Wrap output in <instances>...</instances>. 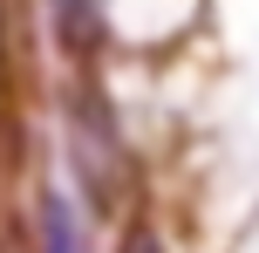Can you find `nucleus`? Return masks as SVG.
I'll list each match as a JSON object with an SVG mask.
<instances>
[{"label": "nucleus", "mask_w": 259, "mask_h": 253, "mask_svg": "<svg viewBox=\"0 0 259 253\" xmlns=\"http://www.w3.org/2000/svg\"><path fill=\"white\" fill-rule=\"evenodd\" d=\"M41 253H75V212L62 199L41 205Z\"/></svg>", "instance_id": "nucleus-3"}, {"label": "nucleus", "mask_w": 259, "mask_h": 253, "mask_svg": "<svg viewBox=\"0 0 259 253\" xmlns=\"http://www.w3.org/2000/svg\"><path fill=\"white\" fill-rule=\"evenodd\" d=\"M55 14H62V41L75 55L96 48V0H55Z\"/></svg>", "instance_id": "nucleus-2"}, {"label": "nucleus", "mask_w": 259, "mask_h": 253, "mask_svg": "<svg viewBox=\"0 0 259 253\" xmlns=\"http://www.w3.org/2000/svg\"><path fill=\"white\" fill-rule=\"evenodd\" d=\"M68 144H75V171L89 185V205L96 212H116L137 185V164L123 151V130H116V110L96 82H75L68 89Z\"/></svg>", "instance_id": "nucleus-1"}, {"label": "nucleus", "mask_w": 259, "mask_h": 253, "mask_svg": "<svg viewBox=\"0 0 259 253\" xmlns=\"http://www.w3.org/2000/svg\"><path fill=\"white\" fill-rule=\"evenodd\" d=\"M116 253H164V240H157V233H150V226H130Z\"/></svg>", "instance_id": "nucleus-4"}]
</instances>
